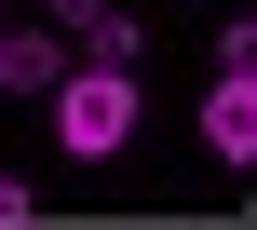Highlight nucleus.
<instances>
[{
  "label": "nucleus",
  "mask_w": 257,
  "mask_h": 230,
  "mask_svg": "<svg viewBox=\"0 0 257 230\" xmlns=\"http://www.w3.org/2000/svg\"><path fill=\"white\" fill-rule=\"evenodd\" d=\"M244 217H257V203H244Z\"/></svg>",
  "instance_id": "0eeeda50"
},
{
  "label": "nucleus",
  "mask_w": 257,
  "mask_h": 230,
  "mask_svg": "<svg viewBox=\"0 0 257 230\" xmlns=\"http://www.w3.org/2000/svg\"><path fill=\"white\" fill-rule=\"evenodd\" d=\"M14 14H27V0H0V27H14Z\"/></svg>",
  "instance_id": "423d86ee"
},
{
  "label": "nucleus",
  "mask_w": 257,
  "mask_h": 230,
  "mask_svg": "<svg viewBox=\"0 0 257 230\" xmlns=\"http://www.w3.org/2000/svg\"><path fill=\"white\" fill-rule=\"evenodd\" d=\"M244 14H257V0H244Z\"/></svg>",
  "instance_id": "6e6552de"
},
{
  "label": "nucleus",
  "mask_w": 257,
  "mask_h": 230,
  "mask_svg": "<svg viewBox=\"0 0 257 230\" xmlns=\"http://www.w3.org/2000/svg\"><path fill=\"white\" fill-rule=\"evenodd\" d=\"M217 68H257V14H230V27H217Z\"/></svg>",
  "instance_id": "20e7f679"
},
{
  "label": "nucleus",
  "mask_w": 257,
  "mask_h": 230,
  "mask_svg": "<svg viewBox=\"0 0 257 230\" xmlns=\"http://www.w3.org/2000/svg\"><path fill=\"white\" fill-rule=\"evenodd\" d=\"M203 163L257 176V68H217V81H203Z\"/></svg>",
  "instance_id": "f03ea898"
},
{
  "label": "nucleus",
  "mask_w": 257,
  "mask_h": 230,
  "mask_svg": "<svg viewBox=\"0 0 257 230\" xmlns=\"http://www.w3.org/2000/svg\"><path fill=\"white\" fill-rule=\"evenodd\" d=\"M41 122H54L68 163H122V149H136V68H95V54H81V68L41 95Z\"/></svg>",
  "instance_id": "f257e3e1"
},
{
  "label": "nucleus",
  "mask_w": 257,
  "mask_h": 230,
  "mask_svg": "<svg viewBox=\"0 0 257 230\" xmlns=\"http://www.w3.org/2000/svg\"><path fill=\"white\" fill-rule=\"evenodd\" d=\"M68 68H81V54H68L54 14H14V27H0V95H54Z\"/></svg>",
  "instance_id": "7ed1b4c3"
},
{
  "label": "nucleus",
  "mask_w": 257,
  "mask_h": 230,
  "mask_svg": "<svg viewBox=\"0 0 257 230\" xmlns=\"http://www.w3.org/2000/svg\"><path fill=\"white\" fill-rule=\"evenodd\" d=\"M27 217H41V203H27V176H0V230H27Z\"/></svg>",
  "instance_id": "39448f33"
}]
</instances>
